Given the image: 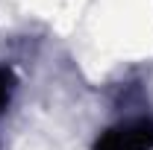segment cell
<instances>
[{"mask_svg":"<svg viewBox=\"0 0 153 150\" xmlns=\"http://www.w3.org/2000/svg\"><path fill=\"white\" fill-rule=\"evenodd\" d=\"M94 150H153V121L135 118L118 124L97 138Z\"/></svg>","mask_w":153,"mask_h":150,"instance_id":"cell-1","label":"cell"},{"mask_svg":"<svg viewBox=\"0 0 153 150\" xmlns=\"http://www.w3.org/2000/svg\"><path fill=\"white\" fill-rule=\"evenodd\" d=\"M12 88H15V74L9 68H0V112L6 109V103L12 97Z\"/></svg>","mask_w":153,"mask_h":150,"instance_id":"cell-2","label":"cell"}]
</instances>
